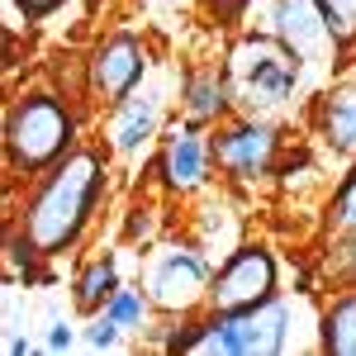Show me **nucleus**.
<instances>
[{"label":"nucleus","instance_id":"nucleus-5","mask_svg":"<svg viewBox=\"0 0 356 356\" xmlns=\"http://www.w3.org/2000/svg\"><path fill=\"white\" fill-rule=\"evenodd\" d=\"M228 347L238 356H266V352H280L285 342V304H257V309H243V314H228Z\"/></svg>","mask_w":356,"mask_h":356},{"label":"nucleus","instance_id":"nucleus-20","mask_svg":"<svg viewBox=\"0 0 356 356\" xmlns=\"http://www.w3.org/2000/svg\"><path fill=\"white\" fill-rule=\"evenodd\" d=\"M19 5H24V10H29V15H43V10H53V5H57V0H19Z\"/></svg>","mask_w":356,"mask_h":356},{"label":"nucleus","instance_id":"nucleus-14","mask_svg":"<svg viewBox=\"0 0 356 356\" xmlns=\"http://www.w3.org/2000/svg\"><path fill=\"white\" fill-rule=\"evenodd\" d=\"M114 295V266L110 261H100V266H90L81 275V285H76V304L81 309H95L100 300H110Z\"/></svg>","mask_w":356,"mask_h":356},{"label":"nucleus","instance_id":"nucleus-7","mask_svg":"<svg viewBox=\"0 0 356 356\" xmlns=\"http://www.w3.org/2000/svg\"><path fill=\"white\" fill-rule=\"evenodd\" d=\"M200 290H204V261H200L195 252H171L162 266L152 271V295H157V304H166V309L191 304Z\"/></svg>","mask_w":356,"mask_h":356},{"label":"nucleus","instance_id":"nucleus-22","mask_svg":"<svg viewBox=\"0 0 356 356\" xmlns=\"http://www.w3.org/2000/svg\"><path fill=\"white\" fill-rule=\"evenodd\" d=\"M352 271H356V243H352Z\"/></svg>","mask_w":356,"mask_h":356},{"label":"nucleus","instance_id":"nucleus-4","mask_svg":"<svg viewBox=\"0 0 356 356\" xmlns=\"http://www.w3.org/2000/svg\"><path fill=\"white\" fill-rule=\"evenodd\" d=\"M271 285H275V261L266 252L247 247L214 280V304H219L223 314H243V309H257V304L271 300Z\"/></svg>","mask_w":356,"mask_h":356},{"label":"nucleus","instance_id":"nucleus-6","mask_svg":"<svg viewBox=\"0 0 356 356\" xmlns=\"http://www.w3.org/2000/svg\"><path fill=\"white\" fill-rule=\"evenodd\" d=\"M138 72H143V53H138L134 38L105 43V48L95 53V62H90V81H95V90H100L105 100H119V95L138 81Z\"/></svg>","mask_w":356,"mask_h":356},{"label":"nucleus","instance_id":"nucleus-13","mask_svg":"<svg viewBox=\"0 0 356 356\" xmlns=\"http://www.w3.org/2000/svg\"><path fill=\"white\" fill-rule=\"evenodd\" d=\"M152 124H157V105H152V100H147V95H143V100H134V105H129V114H124V124H119V147H124V152H134L138 143H143V138L152 134Z\"/></svg>","mask_w":356,"mask_h":356},{"label":"nucleus","instance_id":"nucleus-21","mask_svg":"<svg viewBox=\"0 0 356 356\" xmlns=\"http://www.w3.org/2000/svg\"><path fill=\"white\" fill-rule=\"evenodd\" d=\"M67 342H72V332H67V323H57L53 328V347H67Z\"/></svg>","mask_w":356,"mask_h":356},{"label":"nucleus","instance_id":"nucleus-12","mask_svg":"<svg viewBox=\"0 0 356 356\" xmlns=\"http://www.w3.org/2000/svg\"><path fill=\"white\" fill-rule=\"evenodd\" d=\"M323 342L337 356H356V295L342 304H332L328 323H323Z\"/></svg>","mask_w":356,"mask_h":356},{"label":"nucleus","instance_id":"nucleus-2","mask_svg":"<svg viewBox=\"0 0 356 356\" xmlns=\"http://www.w3.org/2000/svg\"><path fill=\"white\" fill-rule=\"evenodd\" d=\"M295 76H300V57H295V48H285L275 38H247L233 48V81H238L247 105L285 100Z\"/></svg>","mask_w":356,"mask_h":356},{"label":"nucleus","instance_id":"nucleus-11","mask_svg":"<svg viewBox=\"0 0 356 356\" xmlns=\"http://www.w3.org/2000/svg\"><path fill=\"white\" fill-rule=\"evenodd\" d=\"M323 129H328V143H332V147L356 152V86L337 90L328 105H323Z\"/></svg>","mask_w":356,"mask_h":356},{"label":"nucleus","instance_id":"nucleus-1","mask_svg":"<svg viewBox=\"0 0 356 356\" xmlns=\"http://www.w3.org/2000/svg\"><path fill=\"white\" fill-rule=\"evenodd\" d=\"M95 186H100V162H95L90 152L67 157V166L43 186V195H38L33 209H29V243L38 247V252L67 247L81 233L86 214H90Z\"/></svg>","mask_w":356,"mask_h":356},{"label":"nucleus","instance_id":"nucleus-18","mask_svg":"<svg viewBox=\"0 0 356 356\" xmlns=\"http://www.w3.org/2000/svg\"><path fill=\"white\" fill-rule=\"evenodd\" d=\"M138 314H143L138 295H110V318H114V323H134Z\"/></svg>","mask_w":356,"mask_h":356},{"label":"nucleus","instance_id":"nucleus-19","mask_svg":"<svg viewBox=\"0 0 356 356\" xmlns=\"http://www.w3.org/2000/svg\"><path fill=\"white\" fill-rule=\"evenodd\" d=\"M114 328H119L114 318H100V323L90 328V347H114Z\"/></svg>","mask_w":356,"mask_h":356},{"label":"nucleus","instance_id":"nucleus-8","mask_svg":"<svg viewBox=\"0 0 356 356\" xmlns=\"http://www.w3.org/2000/svg\"><path fill=\"white\" fill-rule=\"evenodd\" d=\"M275 152V134L271 129H238V134H228L219 143V162L228 171H238V176H257V171H266Z\"/></svg>","mask_w":356,"mask_h":356},{"label":"nucleus","instance_id":"nucleus-17","mask_svg":"<svg viewBox=\"0 0 356 356\" xmlns=\"http://www.w3.org/2000/svg\"><path fill=\"white\" fill-rule=\"evenodd\" d=\"M337 223L356 228V171H352V181L342 186V195H337Z\"/></svg>","mask_w":356,"mask_h":356},{"label":"nucleus","instance_id":"nucleus-16","mask_svg":"<svg viewBox=\"0 0 356 356\" xmlns=\"http://www.w3.org/2000/svg\"><path fill=\"white\" fill-rule=\"evenodd\" d=\"M223 105V81L219 76H195L191 81V110L195 114H214Z\"/></svg>","mask_w":356,"mask_h":356},{"label":"nucleus","instance_id":"nucleus-10","mask_svg":"<svg viewBox=\"0 0 356 356\" xmlns=\"http://www.w3.org/2000/svg\"><path fill=\"white\" fill-rule=\"evenodd\" d=\"M166 181L171 186H181V191H191L204 181V143L200 138H176L171 147H166Z\"/></svg>","mask_w":356,"mask_h":356},{"label":"nucleus","instance_id":"nucleus-9","mask_svg":"<svg viewBox=\"0 0 356 356\" xmlns=\"http://www.w3.org/2000/svg\"><path fill=\"white\" fill-rule=\"evenodd\" d=\"M275 29L295 53H314L323 38V10H314V0H280L275 5Z\"/></svg>","mask_w":356,"mask_h":356},{"label":"nucleus","instance_id":"nucleus-15","mask_svg":"<svg viewBox=\"0 0 356 356\" xmlns=\"http://www.w3.org/2000/svg\"><path fill=\"white\" fill-rule=\"evenodd\" d=\"M323 10V24L337 43H352L356 38V0H318Z\"/></svg>","mask_w":356,"mask_h":356},{"label":"nucleus","instance_id":"nucleus-3","mask_svg":"<svg viewBox=\"0 0 356 356\" xmlns=\"http://www.w3.org/2000/svg\"><path fill=\"white\" fill-rule=\"evenodd\" d=\"M67 143H72V119L48 95H33V100H24L19 110L10 114V152H15L19 166L53 162Z\"/></svg>","mask_w":356,"mask_h":356}]
</instances>
